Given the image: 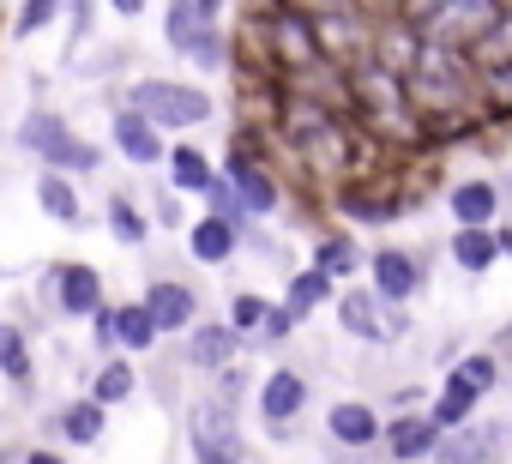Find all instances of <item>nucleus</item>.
I'll return each mask as SVG.
<instances>
[{
	"instance_id": "nucleus-5",
	"label": "nucleus",
	"mask_w": 512,
	"mask_h": 464,
	"mask_svg": "<svg viewBox=\"0 0 512 464\" xmlns=\"http://www.w3.org/2000/svg\"><path fill=\"white\" fill-rule=\"evenodd\" d=\"M163 37L175 55L199 61V67H223V37H217V19H205L193 0H169V19H163Z\"/></svg>"
},
{
	"instance_id": "nucleus-2",
	"label": "nucleus",
	"mask_w": 512,
	"mask_h": 464,
	"mask_svg": "<svg viewBox=\"0 0 512 464\" xmlns=\"http://www.w3.org/2000/svg\"><path fill=\"white\" fill-rule=\"evenodd\" d=\"M19 145H25L31 157H43L55 175H91V169H103V151H97L91 139H79L55 109H31V115L19 121Z\"/></svg>"
},
{
	"instance_id": "nucleus-7",
	"label": "nucleus",
	"mask_w": 512,
	"mask_h": 464,
	"mask_svg": "<svg viewBox=\"0 0 512 464\" xmlns=\"http://www.w3.org/2000/svg\"><path fill=\"white\" fill-rule=\"evenodd\" d=\"M350 85H356V103H362L374 121H398V127H404V115H410V97H404V79H398L392 67H380V61H362V67L350 73Z\"/></svg>"
},
{
	"instance_id": "nucleus-23",
	"label": "nucleus",
	"mask_w": 512,
	"mask_h": 464,
	"mask_svg": "<svg viewBox=\"0 0 512 464\" xmlns=\"http://www.w3.org/2000/svg\"><path fill=\"white\" fill-rule=\"evenodd\" d=\"M326 296H332V278H320V272L308 266V272H296V278H290V290H284V302H278V308H284V314L302 326V320H308V314H314Z\"/></svg>"
},
{
	"instance_id": "nucleus-34",
	"label": "nucleus",
	"mask_w": 512,
	"mask_h": 464,
	"mask_svg": "<svg viewBox=\"0 0 512 464\" xmlns=\"http://www.w3.org/2000/svg\"><path fill=\"white\" fill-rule=\"evenodd\" d=\"M452 374H458V380H464L470 392H482V398H488V392H494V380H500V368H494V356H488V350H476V356H464V362H458Z\"/></svg>"
},
{
	"instance_id": "nucleus-38",
	"label": "nucleus",
	"mask_w": 512,
	"mask_h": 464,
	"mask_svg": "<svg viewBox=\"0 0 512 464\" xmlns=\"http://www.w3.org/2000/svg\"><path fill=\"white\" fill-rule=\"evenodd\" d=\"M157 223H169V229L181 223V205H175V193H163V199H157Z\"/></svg>"
},
{
	"instance_id": "nucleus-33",
	"label": "nucleus",
	"mask_w": 512,
	"mask_h": 464,
	"mask_svg": "<svg viewBox=\"0 0 512 464\" xmlns=\"http://www.w3.org/2000/svg\"><path fill=\"white\" fill-rule=\"evenodd\" d=\"M205 199H211V217H223V223L235 229V236H241V229H247V211H241V199H235V187H229L223 175L205 187Z\"/></svg>"
},
{
	"instance_id": "nucleus-3",
	"label": "nucleus",
	"mask_w": 512,
	"mask_h": 464,
	"mask_svg": "<svg viewBox=\"0 0 512 464\" xmlns=\"http://www.w3.org/2000/svg\"><path fill=\"white\" fill-rule=\"evenodd\" d=\"M127 109H139L157 133H181V127H205L217 115V103L199 91V85H181V79H139L127 91Z\"/></svg>"
},
{
	"instance_id": "nucleus-14",
	"label": "nucleus",
	"mask_w": 512,
	"mask_h": 464,
	"mask_svg": "<svg viewBox=\"0 0 512 464\" xmlns=\"http://www.w3.org/2000/svg\"><path fill=\"white\" fill-rule=\"evenodd\" d=\"M55 308L61 314H73V320H91L97 308H103V278L91 272V266H61L55 272Z\"/></svg>"
},
{
	"instance_id": "nucleus-9",
	"label": "nucleus",
	"mask_w": 512,
	"mask_h": 464,
	"mask_svg": "<svg viewBox=\"0 0 512 464\" xmlns=\"http://www.w3.org/2000/svg\"><path fill=\"white\" fill-rule=\"evenodd\" d=\"M308 410V380L296 374V368H272L266 380H260V416H266V428L272 434H290V422Z\"/></svg>"
},
{
	"instance_id": "nucleus-1",
	"label": "nucleus",
	"mask_w": 512,
	"mask_h": 464,
	"mask_svg": "<svg viewBox=\"0 0 512 464\" xmlns=\"http://www.w3.org/2000/svg\"><path fill=\"white\" fill-rule=\"evenodd\" d=\"M398 79H404L410 109H422L428 121H434V115H458V109L470 103V91H476L470 67H464L458 49H446V43H416V61H410Z\"/></svg>"
},
{
	"instance_id": "nucleus-30",
	"label": "nucleus",
	"mask_w": 512,
	"mask_h": 464,
	"mask_svg": "<svg viewBox=\"0 0 512 464\" xmlns=\"http://www.w3.org/2000/svg\"><path fill=\"white\" fill-rule=\"evenodd\" d=\"M109 236H115V242H127V248H139V242L151 236V223H145V211H139L133 199H121V193L109 199Z\"/></svg>"
},
{
	"instance_id": "nucleus-17",
	"label": "nucleus",
	"mask_w": 512,
	"mask_h": 464,
	"mask_svg": "<svg viewBox=\"0 0 512 464\" xmlns=\"http://www.w3.org/2000/svg\"><path fill=\"white\" fill-rule=\"evenodd\" d=\"M326 434H332L338 446H350V452H368V446L380 440V416H374L368 404L344 398V404H332V410H326Z\"/></svg>"
},
{
	"instance_id": "nucleus-31",
	"label": "nucleus",
	"mask_w": 512,
	"mask_h": 464,
	"mask_svg": "<svg viewBox=\"0 0 512 464\" xmlns=\"http://www.w3.org/2000/svg\"><path fill=\"white\" fill-rule=\"evenodd\" d=\"M476 91H482V103H488L494 115H506V109H512V61L482 67V73H476Z\"/></svg>"
},
{
	"instance_id": "nucleus-16",
	"label": "nucleus",
	"mask_w": 512,
	"mask_h": 464,
	"mask_svg": "<svg viewBox=\"0 0 512 464\" xmlns=\"http://www.w3.org/2000/svg\"><path fill=\"white\" fill-rule=\"evenodd\" d=\"M235 356H241V338H235L229 326H199V320L187 326V362H193V368H205V374H223Z\"/></svg>"
},
{
	"instance_id": "nucleus-27",
	"label": "nucleus",
	"mask_w": 512,
	"mask_h": 464,
	"mask_svg": "<svg viewBox=\"0 0 512 464\" xmlns=\"http://www.w3.org/2000/svg\"><path fill=\"white\" fill-rule=\"evenodd\" d=\"M356 266H362V248H356L350 236H326V242L314 248V272H320V278H332V284H338V278H350Z\"/></svg>"
},
{
	"instance_id": "nucleus-29",
	"label": "nucleus",
	"mask_w": 512,
	"mask_h": 464,
	"mask_svg": "<svg viewBox=\"0 0 512 464\" xmlns=\"http://www.w3.org/2000/svg\"><path fill=\"white\" fill-rule=\"evenodd\" d=\"M133 386H139L133 362H121V356H115V362H103V374L91 380V398L109 410V404H127V398H133Z\"/></svg>"
},
{
	"instance_id": "nucleus-15",
	"label": "nucleus",
	"mask_w": 512,
	"mask_h": 464,
	"mask_svg": "<svg viewBox=\"0 0 512 464\" xmlns=\"http://www.w3.org/2000/svg\"><path fill=\"white\" fill-rule=\"evenodd\" d=\"M446 211L458 217V229H494L500 217V187L494 181H458L446 193Z\"/></svg>"
},
{
	"instance_id": "nucleus-40",
	"label": "nucleus",
	"mask_w": 512,
	"mask_h": 464,
	"mask_svg": "<svg viewBox=\"0 0 512 464\" xmlns=\"http://www.w3.org/2000/svg\"><path fill=\"white\" fill-rule=\"evenodd\" d=\"M109 7H115L121 19H133V13H145V0H109Z\"/></svg>"
},
{
	"instance_id": "nucleus-28",
	"label": "nucleus",
	"mask_w": 512,
	"mask_h": 464,
	"mask_svg": "<svg viewBox=\"0 0 512 464\" xmlns=\"http://www.w3.org/2000/svg\"><path fill=\"white\" fill-rule=\"evenodd\" d=\"M0 374L31 392V344H25V332L7 326V320H0Z\"/></svg>"
},
{
	"instance_id": "nucleus-26",
	"label": "nucleus",
	"mask_w": 512,
	"mask_h": 464,
	"mask_svg": "<svg viewBox=\"0 0 512 464\" xmlns=\"http://www.w3.org/2000/svg\"><path fill=\"white\" fill-rule=\"evenodd\" d=\"M37 205H43L55 223H79V193H73V175H55V169H49V175L37 181Z\"/></svg>"
},
{
	"instance_id": "nucleus-20",
	"label": "nucleus",
	"mask_w": 512,
	"mask_h": 464,
	"mask_svg": "<svg viewBox=\"0 0 512 464\" xmlns=\"http://www.w3.org/2000/svg\"><path fill=\"white\" fill-rule=\"evenodd\" d=\"M476 404H482V392H470L458 374H446V386H440V398H434V410H428V422L440 428V434H452V428H464L470 416H476Z\"/></svg>"
},
{
	"instance_id": "nucleus-4",
	"label": "nucleus",
	"mask_w": 512,
	"mask_h": 464,
	"mask_svg": "<svg viewBox=\"0 0 512 464\" xmlns=\"http://www.w3.org/2000/svg\"><path fill=\"white\" fill-rule=\"evenodd\" d=\"M187 440H193V464H241V422L229 398H199L187 410Z\"/></svg>"
},
{
	"instance_id": "nucleus-10",
	"label": "nucleus",
	"mask_w": 512,
	"mask_h": 464,
	"mask_svg": "<svg viewBox=\"0 0 512 464\" xmlns=\"http://www.w3.org/2000/svg\"><path fill=\"white\" fill-rule=\"evenodd\" d=\"M338 326H344L350 338H368V344H386V338L404 332L398 314H380V296H374V290H344V296H338Z\"/></svg>"
},
{
	"instance_id": "nucleus-22",
	"label": "nucleus",
	"mask_w": 512,
	"mask_h": 464,
	"mask_svg": "<svg viewBox=\"0 0 512 464\" xmlns=\"http://www.w3.org/2000/svg\"><path fill=\"white\" fill-rule=\"evenodd\" d=\"M55 428H61L73 446H97V440H103V428H109V410H103L97 398H73V404L55 416Z\"/></svg>"
},
{
	"instance_id": "nucleus-35",
	"label": "nucleus",
	"mask_w": 512,
	"mask_h": 464,
	"mask_svg": "<svg viewBox=\"0 0 512 464\" xmlns=\"http://www.w3.org/2000/svg\"><path fill=\"white\" fill-rule=\"evenodd\" d=\"M55 7H61V0H25V13H19V37H37V31L55 19Z\"/></svg>"
},
{
	"instance_id": "nucleus-12",
	"label": "nucleus",
	"mask_w": 512,
	"mask_h": 464,
	"mask_svg": "<svg viewBox=\"0 0 512 464\" xmlns=\"http://www.w3.org/2000/svg\"><path fill=\"white\" fill-rule=\"evenodd\" d=\"M380 440H386V458H392V464H422V458L434 452V440H440V428H434L428 416H416V410H404V416H392V422L380 428Z\"/></svg>"
},
{
	"instance_id": "nucleus-24",
	"label": "nucleus",
	"mask_w": 512,
	"mask_h": 464,
	"mask_svg": "<svg viewBox=\"0 0 512 464\" xmlns=\"http://www.w3.org/2000/svg\"><path fill=\"white\" fill-rule=\"evenodd\" d=\"M115 344L133 350V356H145V350L157 344V326H151L145 302H121V308H115Z\"/></svg>"
},
{
	"instance_id": "nucleus-13",
	"label": "nucleus",
	"mask_w": 512,
	"mask_h": 464,
	"mask_svg": "<svg viewBox=\"0 0 512 464\" xmlns=\"http://www.w3.org/2000/svg\"><path fill=\"white\" fill-rule=\"evenodd\" d=\"M109 127H115V145H121V157H127V163H139V169L163 163V151H169V145H163V133H157L139 109H115V121H109Z\"/></svg>"
},
{
	"instance_id": "nucleus-41",
	"label": "nucleus",
	"mask_w": 512,
	"mask_h": 464,
	"mask_svg": "<svg viewBox=\"0 0 512 464\" xmlns=\"http://www.w3.org/2000/svg\"><path fill=\"white\" fill-rule=\"evenodd\" d=\"M193 7H199L205 19H217V7H223V0H193Z\"/></svg>"
},
{
	"instance_id": "nucleus-39",
	"label": "nucleus",
	"mask_w": 512,
	"mask_h": 464,
	"mask_svg": "<svg viewBox=\"0 0 512 464\" xmlns=\"http://www.w3.org/2000/svg\"><path fill=\"white\" fill-rule=\"evenodd\" d=\"M19 464H67V458L49 452V446H31V452H19Z\"/></svg>"
},
{
	"instance_id": "nucleus-21",
	"label": "nucleus",
	"mask_w": 512,
	"mask_h": 464,
	"mask_svg": "<svg viewBox=\"0 0 512 464\" xmlns=\"http://www.w3.org/2000/svg\"><path fill=\"white\" fill-rule=\"evenodd\" d=\"M169 157V187L175 193H205L211 181H217V169H211V157L199 151V145H175V151H163Z\"/></svg>"
},
{
	"instance_id": "nucleus-25",
	"label": "nucleus",
	"mask_w": 512,
	"mask_h": 464,
	"mask_svg": "<svg viewBox=\"0 0 512 464\" xmlns=\"http://www.w3.org/2000/svg\"><path fill=\"white\" fill-rule=\"evenodd\" d=\"M452 260H458V272H488L500 260L494 229H458V236H452Z\"/></svg>"
},
{
	"instance_id": "nucleus-36",
	"label": "nucleus",
	"mask_w": 512,
	"mask_h": 464,
	"mask_svg": "<svg viewBox=\"0 0 512 464\" xmlns=\"http://www.w3.org/2000/svg\"><path fill=\"white\" fill-rule=\"evenodd\" d=\"M290 332H296V320H290L284 308H266V320H260V338H272V344H278V338H290Z\"/></svg>"
},
{
	"instance_id": "nucleus-6",
	"label": "nucleus",
	"mask_w": 512,
	"mask_h": 464,
	"mask_svg": "<svg viewBox=\"0 0 512 464\" xmlns=\"http://www.w3.org/2000/svg\"><path fill=\"white\" fill-rule=\"evenodd\" d=\"M223 181L235 187V199H241V211L247 217H272L278 211V181H272V169L253 157V151H229V163H223Z\"/></svg>"
},
{
	"instance_id": "nucleus-18",
	"label": "nucleus",
	"mask_w": 512,
	"mask_h": 464,
	"mask_svg": "<svg viewBox=\"0 0 512 464\" xmlns=\"http://www.w3.org/2000/svg\"><path fill=\"white\" fill-rule=\"evenodd\" d=\"M494 440H500V428H452V434H440L434 440V464H494Z\"/></svg>"
},
{
	"instance_id": "nucleus-8",
	"label": "nucleus",
	"mask_w": 512,
	"mask_h": 464,
	"mask_svg": "<svg viewBox=\"0 0 512 464\" xmlns=\"http://www.w3.org/2000/svg\"><path fill=\"white\" fill-rule=\"evenodd\" d=\"M368 278H374V296L386 308H398L422 290V260L404 254V248H380V254H368Z\"/></svg>"
},
{
	"instance_id": "nucleus-32",
	"label": "nucleus",
	"mask_w": 512,
	"mask_h": 464,
	"mask_svg": "<svg viewBox=\"0 0 512 464\" xmlns=\"http://www.w3.org/2000/svg\"><path fill=\"white\" fill-rule=\"evenodd\" d=\"M266 308H272L266 296H253V290H235V302H229V320H223V326H229L235 338H247V332H260Z\"/></svg>"
},
{
	"instance_id": "nucleus-19",
	"label": "nucleus",
	"mask_w": 512,
	"mask_h": 464,
	"mask_svg": "<svg viewBox=\"0 0 512 464\" xmlns=\"http://www.w3.org/2000/svg\"><path fill=\"white\" fill-rule=\"evenodd\" d=\"M235 248H241V236H235L223 217H211V211L187 229V254H193L199 266H223V260H235Z\"/></svg>"
},
{
	"instance_id": "nucleus-11",
	"label": "nucleus",
	"mask_w": 512,
	"mask_h": 464,
	"mask_svg": "<svg viewBox=\"0 0 512 464\" xmlns=\"http://www.w3.org/2000/svg\"><path fill=\"white\" fill-rule=\"evenodd\" d=\"M145 314H151L157 338H163V332H187V326L199 320V296H193L187 284H175V278H157V284L145 290Z\"/></svg>"
},
{
	"instance_id": "nucleus-37",
	"label": "nucleus",
	"mask_w": 512,
	"mask_h": 464,
	"mask_svg": "<svg viewBox=\"0 0 512 464\" xmlns=\"http://www.w3.org/2000/svg\"><path fill=\"white\" fill-rule=\"evenodd\" d=\"M91 332H97V344H103V350L115 344V308H109V302H103V308L91 314Z\"/></svg>"
}]
</instances>
